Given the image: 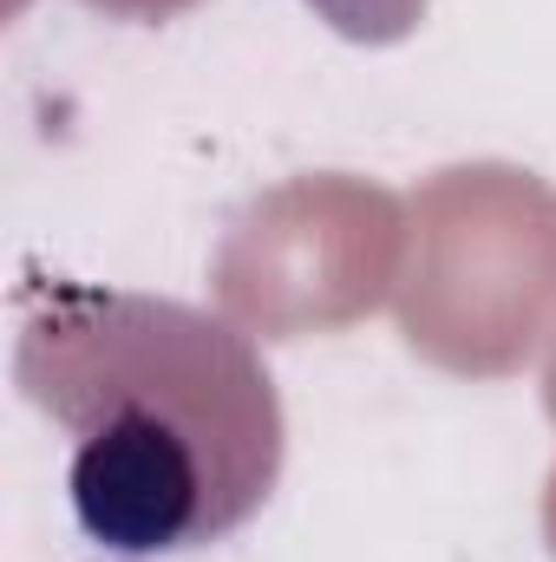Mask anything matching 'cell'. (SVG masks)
I'll return each instance as SVG.
<instances>
[{"label":"cell","instance_id":"1","mask_svg":"<svg viewBox=\"0 0 556 562\" xmlns=\"http://www.w3.org/2000/svg\"><path fill=\"white\" fill-rule=\"evenodd\" d=\"M13 386L73 438L66 497L105 557H177L243 530L281 477L276 380L236 321L190 301L33 281Z\"/></svg>","mask_w":556,"mask_h":562},{"label":"cell","instance_id":"2","mask_svg":"<svg viewBox=\"0 0 556 562\" xmlns=\"http://www.w3.org/2000/svg\"><path fill=\"white\" fill-rule=\"evenodd\" d=\"M419 262L400 327L452 373H511L556 327V196L478 164L419 190Z\"/></svg>","mask_w":556,"mask_h":562},{"label":"cell","instance_id":"4","mask_svg":"<svg viewBox=\"0 0 556 562\" xmlns=\"http://www.w3.org/2000/svg\"><path fill=\"white\" fill-rule=\"evenodd\" d=\"M308 7L354 46H393V40L419 33L432 0H308Z\"/></svg>","mask_w":556,"mask_h":562},{"label":"cell","instance_id":"3","mask_svg":"<svg viewBox=\"0 0 556 562\" xmlns=\"http://www.w3.org/2000/svg\"><path fill=\"white\" fill-rule=\"evenodd\" d=\"M400 249V210L360 183H294L256 203L223 256V307L236 327H327L380 301Z\"/></svg>","mask_w":556,"mask_h":562},{"label":"cell","instance_id":"5","mask_svg":"<svg viewBox=\"0 0 556 562\" xmlns=\"http://www.w3.org/2000/svg\"><path fill=\"white\" fill-rule=\"evenodd\" d=\"M86 7H105V13H125V20H164L190 0H86Z\"/></svg>","mask_w":556,"mask_h":562},{"label":"cell","instance_id":"6","mask_svg":"<svg viewBox=\"0 0 556 562\" xmlns=\"http://www.w3.org/2000/svg\"><path fill=\"white\" fill-rule=\"evenodd\" d=\"M544 406L556 419V360H551V380H544ZM544 530H551V550H556V471H551V497H544Z\"/></svg>","mask_w":556,"mask_h":562}]
</instances>
